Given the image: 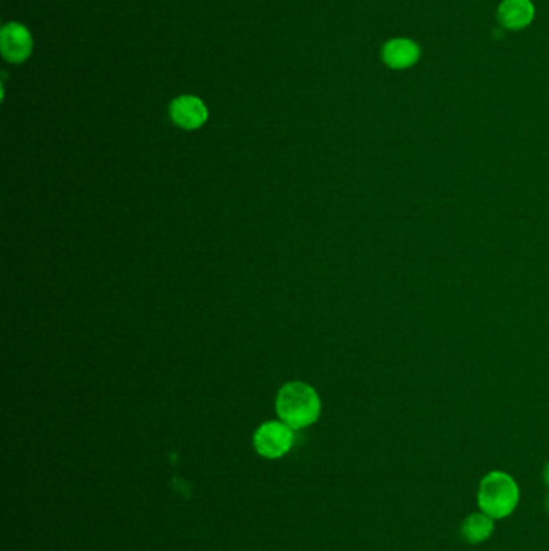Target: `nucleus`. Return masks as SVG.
Returning a JSON list of instances; mask_svg holds the SVG:
<instances>
[{"mask_svg":"<svg viewBox=\"0 0 549 551\" xmlns=\"http://www.w3.org/2000/svg\"><path fill=\"white\" fill-rule=\"evenodd\" d=\"M276 406L282 422L294 430L308 428L320 420V396L304 382H288L282 387Z\"/></svg>","mask_w":549,"mask_h":551,"instance_id":"1","label":"nucleus"},{"mask_svg":"<svg viewBox=\"0 0 549 551\" xmlns=\"http://www.w3.org/2000/svg\"><path fill=\"white\" fill-rule=\"evenodd\" d=\"M519 503V487L506 472L495 471L485 476L478 488V505L485 514L493 519H503L516 510Z\"/></svg>","mask_w":549,"mask_h":551,"instance_id":"2","label":"nucleus"},{"mask_svg":"<svg viewBox=\"0 0 549 551\" xmlns=\"http://www.w3.org/2000/svg\"><path fill=\"white\" fill-rule=\"evenodd\" d=\"M33 34L20 21H9L0 29V54L12 65H23L33 55Z\"/></svg>","mask_w":549,"mask_h":551,"instance_id":"3","label":"nucleus"},{"mask_svg":"<svg viewBox=\"0 0 549 551\" xmlns=\"http://www.w3.org/2000/svg\"><path fill=\"white\" fill-rule=\"evenodd\" d=\"M254 450L262 456L268 460H278L290 452L294 445V429L278 421L264 422L254 432Z\"/></svg>","mask_w":549,"mask_h":551,"instance_id":"4","label":"nucleus"},{"mask_svg":"<svg viewBox=\"0 0 549 551\" xmlns=\"http://www.w3.org/2000/svg\"><path fill=\"white\" fill-rule=\"evenodd\" d=\"M170 116L176 126L194 131L206 123L208 108L197 96H179L170 104Z\"/></svg>","mask_w":549,"mask_h":551,"instance_id":"5","label":"nucleus"},{"mask_svg":"<svg viewBox=\"0 0 549 551\" xmlns=\"http://www.w3.org/2000/svg\"><path fill=\"white\" fill-rule=\"evenodd\" d=\"M420 58V47L416 41L406 38H395L384 44L382 60L392 70H408Z\"/></svg>","mask_w":549,"mask_h":551,"instance_id":"6","label":"nucleus"},{"mask_svg":"<svg viewBox=\"0 0 549 551\" xmlns=\"http://www.w3.org/2000/svg\"><path fill=\"white\" fill-rule=\"evenodd\" d=\"M535 18L532 0H503L498 7V21L503 28L519 31L530 25Z\"/></svg>","mask_w":549,"mask_h":551,"instance_id":"7","label":"nucleus"},{"mask_svg":"<svg viewBox=\"0 0 549 551\" xmlns=\"http://www.w3.org/2000/svg\"><path fill=\"white\" fill-rule=\"evenodd\" d=\"M493 529H495V522H493L492 516L485 514L482 511V513H474L466 518L461 526V532L466 538V542L482 543L493 534Z\"/></svg>","mask_w":549,"mask_h":551,"instance_id":"8","label":"nucleus"},{"mask_svg":"<svg viewBox=\"0 0 549 551\" xmlns=\"http://www.w3.org/2000/svg\"><path fill=\"white\" fill-rule=\"evenodd\" d=\"M545 482L549 486V463L546 464V468H545Z\"/></svg>","mask_w":549,"mask_h":551,"instance_id":"9","label":"nucleus"},{"mask_svg":"<svg viewBox=\"0 0 549 551\" xmlns=\"http://www.w3.org/2000/svg\"><path fill=\"white\" fill-rule=\"evenodd\" d=\"M545 505H546V510L549 511V495L546 497V503H545Z\"/></svg>","mask_w":549,"mask_h":551,"instance_id":"10","label":"nucleus"}]
</instances>
